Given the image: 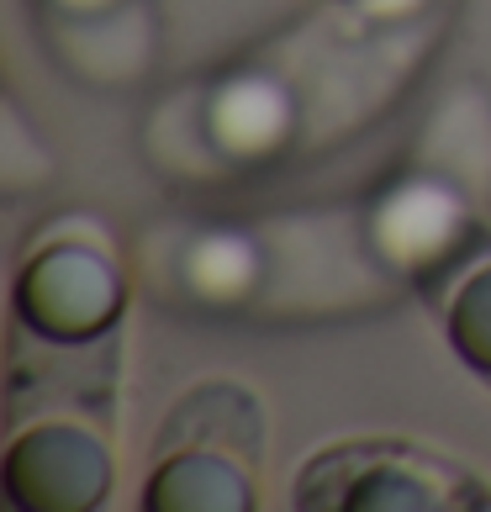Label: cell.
<instances>
[{
    "label": "cell",
    "mask_w": 491,
    "mask_h": 512,
    "mask_svg": "<svg viewBox=\"0 0 491 512\" xmlns=\"http://www.w3.org/2000/svg\"><path fill=\"white\" fill-rule=\"evenodd\" d=\"M476 481L418 460L402 444H338L323 449L296 476L301 507H344V512H423V507H486Z\"/></svg>",
    "instance_id": "6da1fadb"
},
{
    "label": "cell",
    "mask_w": 491,
    "mask_h": 512,
    "mask_svg": "<svg viewBox=\"0 0 491 512\" xmlns=\"http://www.w3.org/2000/svg\"><path fill=\"white\" fill-rule=\"evenodd\" d=\"M370 243L396 275L433 286L455 264H465V254L481 243V227L465 201V185L439 169H412L370 201Z\"/></svg>",
    "instance_id": "7a4b0ae2"
},
{
    "label": "cell",
    "mask_w": 491,
    "mask_h": 512,
    "mask_svg": "<svg viewBox=\"0 0 491 512\" xmlns=\"http://www.w3.org/2000/svg\"><path fill=\"white\" fill-rule=\"evenodd\" d=\"M11 307L27 333L74 349L117 328L127 307V286L101 249H90L80 238H53L22 264Z\"/></svg>",
    "instance_id": "3957f363"
},
{
    "label": "cell",
    "mask_w": 491,
    "mask_h": 512,
    "mask_svg": "<svg viewBox=\"0 0 491 512\" xmlns=\"http://www.w3.org/2000/svg\"><path fill=\"white\" fill-rule=\"evenodd\" d=\"M0 486L16 512H90L111 491V454L74 423H37L11 444Z\"/></svg>",
    "instance_id": "277c9868"
},
{
    "label": "cell",
    "mask_w": 491,
    "mask_h": 512,
    "mask_svg": "<svg viewBox=\"0 0 491 512\" xmlns=\"http://www.w3.org/2000/svg\"><path fill=\"white\" fill-rule=\"evenodd\" d=\"M201 132L222 159L270 164L296 143L301 101L286 85V74L264 64H233L201 90Z\"/></svg>",
    "instance_id": "5b68a950"
},
{
    "label": "cell",
    "mask_w": 491,
    "mask_h": 512,
    "mask_svg": "<svg viewBox=\"0 0 491 512\" xmlns=\"http://www.w3.org/2000/svg\"><path fill=\"white\" fill-rule=\"evenodd\" d=\"M264 259L243 227H201L169 254V286L175 301L196 312H238L259 291Z\"/></svg>",
    "instance_id": "8992f818"
},
{
    "label": "cell",
    "mask_w": 491,
    "mask_h": 512,
    "mask_svg": "<svg viewBox=\"0 0 491 512\" xmlns=\"http://www.w3.org/2000/svg\"><path fill=\"white\" fill-rule=\"evenodd\" d=\"M148 512H249L254 481L238 454L222 449H169L143 486Z\"/></svg>",
    "instance_id": "52a82bcc"
},
{
    "label": "cell",
    "mask_w": 491,
    "mask_h": 512,
    "mask_svg": "<svg viewBox=\"0 0 491 512\" xmlns=\"http://www.w3.org/2000/svg\"><path fill=\"white\" fill-rule=\"evenodd\" d=\"M259 444H264L259 402L243 386H228V381H212V386H196L191 396H180L175 412L159 428V454L222 449V454H238V460H259Z\"/></svg>",
    "instance_id": "ba28073f"
},
{
    "label": "cell",
    "mask_w": 491,
    "mask_h": 512,
    "mask_svg": "<svg viewBox=\"0 0 491 512\" xmlns=\"http://www.w3.org/2000/svg\"><path fill=\"white\" fill-rule=\"evenodd\" d=\"M444 328H449V344L465 359L470 370L491 375V264L470 270L455 296H449V312H444Z\"/></svg>",
    "instance_id": "9c48e42d"
},
{
    "label": "cell",
    "mask_w": 491,
    "mask_h": 512,
    "mask_svg": "<svg viewBox=\"0 0 491 512\" xmlns=\"http://www.w3.org/2000/svg\"><path fill=\"white\" fill-rule=\"evenodd\" d=\"M338 6H349L360 22H412L433 0H338Z\"/></svg>",
    "instance_id": "30bf717a"
},
{
    "label": "cell",
    "mask_w": 491,
    "mask_h": 512,
    "mask_svg": "<svg viewBox=\"0 0 491 512\" xmlns=\"http://www.w3.org/2000/svg\"><path fill=\"white\" fill-rule=\"evenodd\" d=\"M127 0H43L48 22H96V16L122 11Z\"/></svg>",
    "instance_id": "8fae6325"
}]
</instances>
